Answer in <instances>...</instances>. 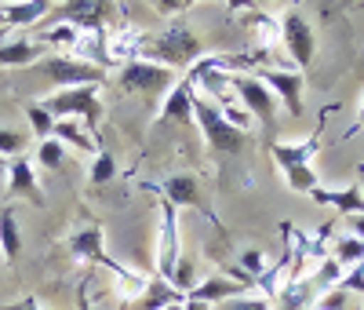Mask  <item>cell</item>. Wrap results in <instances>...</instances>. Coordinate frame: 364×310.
Instances as JSON below:
<instances>
[{
  "mask_svg": "<svg viewBox=\"0 0 364 310\" xmlns=\"http://www.w3.org/2000/svg\"><path fill=\"white\" fill-rule=\"evenodd\" d=\"M117 84L124 91H142V95H168L178 84V77L168 66H157L149 58H132L124 66H117Z\"/></svg>",
  "mask_w": 364,
  "mask_h": 310,
  "instance_id": "obj_8",
  "label": "cell"
},
{
  "mask_svg": "<svg viewBox=\"0 0 364 310\" xmlns=\"http://www.w3.org/2000/svg\"><path fill=\"white\" fill-rule=\"evenodd\" d=\"M117 172H120V161H117V153L102 146V150L95 153V157H91L87 179H91V186H106V182H113V179H117Z\"/></svg>",
  "mask_w": 364,
  "mask_h": 310,
  "instance_id": "obj_24",
  "label": "cell"
},
{
  "mask_svg": "<svg viewBox=\"0 0 364 310\" xmlns=\"http://www.w3.org/2000/svg\"><path fill=\"white\" fill-rule=\"evenodd\" d=\"M154 8H157L161 15H175V19H178V15L186 11L190 4H186V0H161V4H154Z\"/></svg>",
  "mask_w": 364,
  "mask_h": 310,
  "instance_id": "obj_34",
  "label": "cell"
},
{
  "mask_svg": "<svg viewBox=\"0 0 364 310\" xmlns=\"http://www.w3.org/2000/svg\"><path fill=\"white\" fill-rule=\"evenodd\" d=\"M193 99H197L193 84L186 77H178V84L161 99L157 120H164V124H193Z\"/></svg>",
  "mask_w": 364,
  "mask_h": 310,
  "instance_id": "obj_16",
  "label": "cell"
},
{
  "mask_svg": "<svg viewBox=\"0 0 364 310\" xmlns=\"http://www.w3.org/2000/svg\"><path fill=\"white\" fill-rule=\"evenodd\" d=\"M223 310H273V299H266L259 292H248V296H237V299L223 303Z\"/></svg>",
  "mask_w": 364,
  "mask_h": 310,
  "instance_id": "obj_31",
  "label": "cell"
},
{
  "mask_svg": "<svg viewBox=\"0 0 364 310\" xmlns=\"http://www.w3.org/2000/svg\"><path fill=\"white\" fill-rule=\"evenodd\" d=\"M314 310H350V292H343V289H331V292L317 296Z\"/></svg>",
  "mask_w": 364,
  "mask_h": 310,
  "instance_id": "obj_33",
  "label": "cell"
},
{
  "mask_svg": "<svg viewBox=\"0 0 364 310\" xmlns=\"http://www.w3.org/2000/svg\"><path fill=\"white\" fill-rule=\"evenodd\" d=\"M58 143H63L66 150H77V153H91V157H95V153L102 150V143H99V135H95V128H87L84 120H55V132H51Z\"/></svg>",
  "mask_w": 364,
  "mask_h": 310,
  "instance_id": "obj_17",
  "label": "cell"
},
{
  "mask_svg": "<svg viewBox=\"0 0 364 310\" xmlns=\"http://www.w3.org/2000/svg\"><path fill=\"white\" fill-rule=\"evenodd\" d=\"M149 190H157L161 201H168V205H175V208H193V212H200L208 223L219 227V215L211 212V205H208V197H204V190H200V179H197L193 172H175V175H168L164 182L149 186Z\"/></svg>",
  "mask_w": 364,
  "mask_h": 310,
  "instance_id": "obj_9",
  "label": "cell"
},
{
  "mask_svg": "<svg viewBox=\"0 0 364 310\" xmlns=\"http://www.w3.org/2000/svg\"><path fill=\"white\" fill-rule=\"evenodd\" d=\"M26 120H29V128H33L37 143L51 139V132H55V117H51L41 103H26Z\"/></svg>",
  "mask_w": 364,
  "mask_h": 310,
  "instance_id": "obj_28",
  "label": "cell"
},
{
  "mask_svg": "<svg viewBox=\"0 0 364 310\" xmlns=\"http://www.w3.org/2000/svg\"><path fill=\"white\" fill-rule=\"evenodd\" d=\"M266 267H269V263H266V252H262V248H245V252L237 256V270L245 274L248 281H255V277H259Z\"/></svg>",
  "mask_w": 364,
  "mask_h": 310,
  "instance_id": "obj_29",
  "label": "cell"
},
{
  "mask_svg": "<svg viewBox=\"0 0 364 310\" xmlns=\"http://www.w3.org/2000/svg\"><path fill=\"white\" fill-rule=\"evenodd\" d=\"M77 310H99L95 303L87 299V281H84V285H80V292H77Z\"/></svg>",
  "mask_w": 364,
  "mask_h": 310,
  "instance_id": "obj_37",
  "label": "cell"
},
{
  "mask_svg": "<svg viewBox=\"0 0 364 310\" xmlns=\"http://www.w3.org/2000/svg\"><path fill=\"white\" fill-rule=\"evenodd\" d=\"M310 197H314L317 205L336 208L343 219H346V215H360V212H364V194H360V186H357V182L343 186V190H324V186H317Z\"/></svg>",
  "mask_w": 364,
  "mask_h": 310,
  "instance_id": "obj_19",
  "label": "cell"
},
{
  "mask_svg": "<svg viewBox=\"0 0 364 310\" xmlns=\"http://www.w3.org/2000/svg\"><path fill=\"white\" fill-rule=\"evenodd\" d=\"M357 128H364V99H360V113H357V124H353V128H350V132H346V135H353V132H357Z\"/></svg>",
  "mask_w": 364,
  "mask_h": 310,
  "instance_id": "obj_39",
  "label": "cell"
},
{
  "mask_svg": "<svg viewBox=\"0 0 364 310\" xmlns=\"http://www.w3.org/2000/svg\"><path fill=\"white\" fill-rule=\"evenodd\" d=\"M357 175H360V182H357V186H360V194H364V165H360V172H357Z\"/></svg>",
  "mask_w": 364,
  "mask_h": 310,
  "instance_id": "obj_41",
  "label": "cell"
},
{
  "mask_svg": "<svg viewBox=\"0 0 364 310\" xmlns=\"http://www.w3.org/2000/svg\"><path fill=\"white\" fill-rule=\"evenodd\" d=\"M48 55V48L41 41H29V37H15L0 44V66H37V62Z\"/></svg>",
  "mask_w": 364,
  "mask_h": 310,
  "instance_id": "obj_21",
  "label": "cell"
},
{
  "mask_svg": "<svg viewBox=\"0 0 364 310\" xmlns=\"http://www.w3.org/2000/svg\"><path fill=\"white\" fill-rule=\"evenodd\" d=\"M102 227L95 223V219H87L80 230H73L70 234V252H73V259H80V263H87V267H106V244H102Z\"/></svg>",
  "mask_w": 364,
  "mask_h": 310,
  "instance_id": "obj_14",
  "label": "cell"
},
{
  "mask_svg": "<svg viewBox=\"0 0 364 310\" xmlns=\"http://www.w3.org/2000/svg\"><path fill=\"white\" fill-rule=\"evenodd\" d=\"M219 110H223V117L233 124L237 132H245V135H248V128H252V120H255V117H252L248 110H240V103H230V106H219Z\"/></svg>",
  "mask_w": 364,
  "mask_h": 310,
  "instance_id": "obj_32",
  "label": "cell"
},
{
  "mask_svg": "<svg viewBox=\"0 0 364 310\" xmlns=\"http://www.w3.org/2000/svg\"><path fill=\"white\" fill-rule=\"evenodd\" d=\"M317 150H321V132H310L302 143H269V157L281 168L291 194H314L321 186V179L314 172Z\"/></svg>",
  "mask_w": 364,
  "mask_h": 310,
  "instance_id": "obj_2",
  "label": "cell"
},
{
  "mask_svg": "<svg viewBox=\"0 0 364 310\" xmlns=\"http://www.w3.org/2000/svg\"><path fill=\"white\" fill-rule=\"evenodd\" d=\"M182 310H215V306H208L200 299H186V303H182Z\"/></svg>",
  "mask_w": 364,
  "mask_h": 310,
  "instance_id": "obj_38",
  "label": "cell"
},
{
  "mask_svg": "<svg viewBox=\"0 0 364 310\" xmlns=\"http://www.w3.org/2000/svg\"><path fill=\"white\" fill-rule=\"evenodd\" d=\"M343 223H346V234H350V237L364 241V212H360V215H346Z\"/></svg>",
  "mask_w": 364,
  "mask_h": 310,
  "instance_id": "obj_35",
  "label": "cell"
},
{
  "mask_svg": "<svg viewBox=\"0 0 364 310\" xmlns=\"http://www.w3.org/2000/svg\"><path fill=\"white\" fill-rule=\"evenodd\" d=\"M44 15H51V4L48 0H8V4H0V22L4 26H37Z\"/></svg>",
  "mask_w": 364,
  "mask_h": 310,
  "instance_id": "obj_18",
  "label": "cell"
},
{
  "mask_svg": "<svg viewBox=\"0 0 364 310\" xmlns=\"http://www.w3.org/2000/svg\"><path fill=\"white\" fill-rule=\"evenodd\" d=\"M248 292H252V289L240 285V281H233V277L211 274V277H200V281L186 292V299H200V303H208V306H223V303H230V299H237V296H248Z\"/></svg>",
  "mask_w": 364,
  "mask_h": 310,
  "instance_id": "obj_15",
  "label": "cell"
},
{
  "mask_svg": "<svg viewBox=\"0 0 364 310\" xmlns=\"http://www.w3.org/2000/svg\"><path fill=\"white\" fill-rule=\"evenodd\" d=\"M230 88H233V99L240 103V110H248L266 128L277 120V99H273V91L255 73H230Z\"/></svg>",
  "mask_w": 364,
  "mask_h": 310,
  "instance_id": "obj_11",
  "label": "cell"
},
{
  "mask_svg": "<svg viewBox=\"0 0 364 310\" xmlns=\"http://www.w3.org/2000/svg\"><path fill=\"white\" fill-rule=\"evenodd\" d=\"M310 281H314V289L324 296V292H331V289H339V281H343V267L328 256L324 263H317V274H310Z\"/></svg>",
  "mask_w": 364,
  "mask_h": 310,
  "instance_id": "obj_27",
  "label": "cell"
},
{
  "mask_svg": "<svg viewBox=\"0 0 364 310\" xmlns=\"http://www.w3.org/2000/svg\"><path fill=\"white\" fill-rule=\"evenodd\" d=\"M0 179H8V161L0 157Z\"/></svg>",
  "mask_w": 364,
  "mask_h": 310,
  "instance_id": "obj_40",
  "label": "cell"
},
{
  "mask_svg": "<svg viewBox=\"0 0 364 310\" xmlns=\"http://www.w3.org/2000/svg\"><path fill=\"white\" fill-rule=\"evenodd\" d=\"M255 77L273 91L277 106H284L291 117L302 113V88H306V77H302L299 70H291V66H259Z\"/></svg>",
  "mask_w": 364,
  "mask_h": 310,
  "instance_id": "obj_12",
  "label": "cell"
},
{
  "mask_svg": "<svg viewBox=\"0 0 364 310\" xmlns=\"http://www.w3.org/2000/svg\"><path fill=\"white\" fill-rule=\"evenodd\" d=\"M8 310H48V306H41V299H33V296H26V299H18V303L8 306Z\"/></svg>",
  "mask_w": 364,
  "mask_h": 310,
  "instance_id": "obj_36",
  "label": "cell"
},
{
  "mask_svg": "<svg viewBox=\"0 0 364 310\" xmlns=\"http://www.w3.org/2000/svg\"><path fill=\"white\" fill-rule=\"evenodd\" d=\"M73 58H80V62H91V66H99V70H117V62H113V55H109V41H106V33H80V41L73 44V51H70Z\"/></svg>",
  "mask_w": 364,
  "mask_h": 310,
  "instance_id": "obj_20",
  "label": "cell"
},
{
  "mask_svg": "<svg viewBox=\"0 0 364 310\" xmlns=\"http://www.w3.org/2000/svg\"><path fill=\"white\" fill-rule=\"evenodd\" d=\"M182 259V219L178 208L161 201V227H157V277L171 285V274Z\"/></svg>",
  "mask_w": 364,
  "mask_h": 310,
  "instance_id": "obj_10",
  "label": "cell"
},
{
  "mask_svg": "<svg viewBox=\"0 0 364 310\" xmlns=\"http://www.w3.org/2000/svg\"><path fill=\"white\" fill-rule=\"evenodd\" d=\"M360 310H364V306H360Z\"/></svg>",
  "mask_w": 364,
  "mask_h": 310,
  "instance_id": "obj_43",
  "label": "cell"
},
{
  "mask_svg": "<svg viewBox=\"0 0 364 310\" xmlns=\"http://www.w3.org/2000/svg\"><path fill=\"white\" fill-rule=\"evenodd\" d=\"M37 168H48V172H58L66 165V146L58 143L55 135L51 139H44V143H37V161H33Z\"/></svg>",
  "mask_w": 364,
  "mask_h": 310,
  "instance_id": "obj_26",
  "label": "cell"
},
{
  "mask_svg": "<svg viewBox=\"0 0 364 310\" xmlns=\"http://www.w3.org/2000/svg\"><path fill=\"white\" fill-rule=\"evenodd\" d=\"M328 256L336 259V263L343 267V274H346V270H353V267L364 259V241H357V237L343 234V237H336V241L328 244Z\"/></svg>",
  "mask_w": 364,
  "mask_h": 310,
  "instance_id": "obj_23",
  "label": "cell"
},
{
  "mask_svg": "<svg viewBox=\"0 0 364 310\" xmlns=\"http://www.w3.org/2000/svg\"><path fill=\"white\" fill-rule=\"evenodd\" d=\"M51 22H70L80 33H109L120 8L106 0H73V4H51Z\"/></svg>",
  "mask_w": 364,
  "mask_h": 310,
  "instance_id": "obj_7",
  "label": "cell"
},
{
  "mask_svg": "<svg viewBox=\"0 0 364 310\" xmlns=\"http://www.w3.org/2000/svg\"><path fill=\"white\" fill-rule=\"evenodd\" d=\"M22 252V227H18V215L11 205L0 208V256L4 263H15Z\"/></svg>",
  "mask_w": 364,
  "mask_h": 310,
  "instance_id": "obj_22",
  "label": "cell"
},
{
  "mask_svg": "<svg viewBox=\"0 0 364 310\" xmlns=\"http://www.w3.org/2000/svg\"><path fill=\"white\" fill-rule=\"evenodd\" d=\"M193 124L200 128V135H204V143L211 146V153H226V157H237V153L245 150V143H248V135L237 132L233 124L223 117V110L211 103V99H204V95L193 99Z\"/></svg>",
  "mask_w": 364,
  "mask_h": 310,
  "instance_id": "obj_3",
  "label": "cell"
},
{
  "mask_svg": "<svg viewBox=\"0 0 364 310\" xmlns=\"http://www.w3.org/2000/svg\"><path fill=\"white\" fill-rule=\"evenodd\" d=\"M168 310H182V306H168Z\"/></svg>",
  "mask_w": 364,
  "mask_h": 310,
  "instance_id": "obj_42",
  "label": "cell"
},
{
  "mask_svg": "<svg viewBox=\"0 0 364 310\" xmlns=\"http://www.w3.org/2000/svg\"><path fill=\"white\" fill-rule=\"evenodd\" d=\"M102 84H87V88H66V91H51V95L37 99L55 120H84L87 128H95L102 117V99H99Z\"/></svg>",
  "mask_w": 364,
  "mask_h": 310,
  "instance_id": "obj_4",
  "label": "cell"
},
{
  "mask_svg": "<svg viewBox=\"0 0 364 310\" xmlns=\"http://www.w3.org/2000/svg\"><path fill=\"white\" fill-rule=\"evenodd\" d=\"M277 33H281V44H284L288 66L302 73L314 62V55H317V29H314V22L306 19L302 8H288L277 19Z\"/></svg>",
  "mask_w": 364,
  "mask_h": 310,
  "instance_id": "obj_5",
  "label": "cell"
},
{
  "mask_svg": "<svg viewBox=\"0 0 364 310\" xmlns=\"http://www.w3.org/2000/svg\"><path fill=\"white\" fill-rule=\"evenodd\" d=\"M26 153V135L15 132V128H0V157L4 161H15Z\"/></svg>",
  "mask_w": 364,
  "mask_h": 310,
  "instance_id": "obj_30",
  "label": "cell"
},
{
  "mask_svg": "<svg viewBox=\"0 0 364 310\" xmlns=\"http://www.w3.org/2000/svg\"><path fill=\"white\" fill-rule=\"evenodd\" d=\"M208 55L204 41L197 37V29L190 26V19H171L157 37H146L142 58L157 62V66H168L171 73H190L197 62Z\"/></svg>",
  "mask_w": 364,
  "mask_h": 310,
  "instance_id": "obj_1",
  "label": "cell"
},
{
  "mask_svg": "<svg viewBox=\"0 0 364 310\" xmlns=\"http://www.w3.org/2000/svg\"><path fill=\"white\" fill-rule=\"evenodd\" d=\"M44 81L55 84V91H66V88H87V84H106V70L99 66H91V62H80L66 51H58V55H44L37 66H33Z\"/></svg>",
  "mask_w": 364,
  "mask_h": 310,
  "instance_id": "obj_6",
  "label": "cell"
},
{
  "mask_svg": "<svg viewBox=\"0 0 364 310\" xmlns=\"http://www.w3.org/2000/svg\"><path fill=\"white\" fill-rule=\"evenodd\" d=\"M44 48H66V55L73 51V44L80 41V29H73L70 22H51L48 29H41V37H37Z\"/></svg>",
  "mask_w": 364,
  "mask_h": 310,
  "instance_id": "obj_25",
  "label": "cell"
},
{
  "mask_svg": "<svg viewBox=\"0 0 364 310\" xmlns=\"http://www.w3.org/2000/svg\"><path fill=\"white\" fill-rule=\"evenodd\" d=\"M8 197L11 201H33V205H44V194H41V179H37V165L26 157H15L8 161Z\"/></svg>",
  "mask_w": 364,
  "mask_h": 310,
  "instance_id": "obj_13",
  "label": "cell"
}]
</instances>
